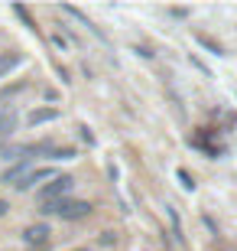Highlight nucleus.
I'll return each instance as SVG.
<instances>
[{
	"label": "nucleus",
	"instance_id": "4",
	"mask_svg": "<svg viewBox=\"0 0 237 251\" xmlns=\"http://www.w3.org/2000/svg\"><path fill=\"white\" fill-rule=\"evenodd\" d=\"M36 170V163H33V157H20V160H13L3 173H0V183H7V186H17L20 179L26 176V173H33Z\"/></svg>",
	"mask_w": 237,
	"mask_h": 251
},
{
	"label": "nucleus",
	"instance_id": "1",
	"mask_svg": "<svg viewBox=\"0 0 237 251\" xmlns=\"http://www.w3.org/2000/svg\"><path fill=\"white\" fill-rule=\"evenodd\" d=\"M43 215H55V219H62V222H82L88 215L94 212V205L88 199H59V202H46L39 209Z\"/></svg>",
	"mask_w": 237,
	"mask_h": 251
},
{
	"label": "nucleus",
	"instance_id": "5",
	"mask_svg": "<svg viewBox=\"0 0 237 251\" xmlns=\"http://www.w3.org/2000/svg\"><path fill=\"white\" fill-rule=\"evenodd\" d=\"M55 176H59V173H55L52 167H36L33 173H26V176L20 179L13 189H17V193H26V189H33L36 183H43V179H55Z\"/></svg>",
	"mask_w": 237,
	"mask_h": 251
},
{
	"label": "nucleus",
	"instance_id": "9",
	"mask_svg": "<svg viewBox=\"0 0 237 251\" xmlns=\"http://www.w3.org/2000/svg\"><path fill=\"white\" fill-rule=\"evenodd\" d=\"M75 150H55V160H72Z\"/></svg>",
	"mask_w": 237,
	"mask_h": 251
},
{
	"label": "nucleus",
	"instance_id": "10",
	"mask_svg": "<svg viewBox=\"0 0 237 251\" xmlns=\"http://www.w3.org/2000/svg\"><path fill=\"white\" fill-rule=\"evenodd\" d=\"M10 212V205H7V199H0V219H3V215Z\"/></svg>",
	"mask_w": 237,
	"mask_h": 251
},
{
	"label": "nucleus",
	"instance_id": "6",
	"mask_svg": "<svg viewBox=\"0 0 237 251\" xmlns=\"http://www.w3.org/2000/svg\"><path fill=\"white\" fill-rule=\"evenodd\" d=\"M20 127V114L13 108H0V140L13 137V130Z\"/></svg>",
	"mask_w": 237,
	"mask_h": 251
},
{
	"label": "nucleus",
	"instance_id": "8",
	"mask_svg": "<svg viewBox=\"0 0 237 251\" xmlns=\"http://www.w3.org/2000/svg\"><path fill=\"white\" fill-rule=\"evenodd\" d=\"M20 62H23V56H20V52H0V78H7L10 72H13V69H20Z\"/></svg>",
	"mask_w": 237,
	"mask_h": 251
},
{
	"label": "nucleus",
	"instance_id": "11",
	"mask_svg": "<svg viewBox=\"0 0 237 251\" xmlns=\"http://www.w3.org/2000/svg\"><path fill=\"white\" fill-rule=\"evenodd\" d=\"M72 251H91V248H72Z\"/></svg>",
	"mask_w": 237,
	"mask_h": 251
},
{
	"label": "nucleus",
	"instance_id": "2",
	"mask_svg": "<svg viewBox=\"0 0 237 251\" xmlns=\"http://www.w3.org/2000/svg\"><path fill=\"white\" fill-rule=\"evenodd\" d=\"M20 242H23V248H29V251H43V248H49V242H52V225H49V222L23 225V232H20Z\"/></svg>",
	"mask_w": 237,
	"mask_h": 251
},
{
	"label": "nucleus",
	"instance_id": "7",
	"mask_svg": "<svg viewBox=\"0 0 237 251\" xmlns=\"http://www.w3.org/2000/svg\"><path fill=\"white\" fill-rule=\"evenodd\" d=\"M55 118H59V111H55V108H36V111L26 114V127H39V124L55 121Z\"/></svg>",
	"mask_w": 237,
	"mask_h": 251
},
{
	"label": "nucleus",
	"instance_id": "3",
	"mask_svg": "<svg viewBox=\"0 0 237 251\" xmlns=\"http://www.w3.org/2000/svg\"><path fill=\"white\" fill-rule=\"evenodd\" d=\"M72 186H75V176H68V173H59L55 179H49V186L39 189V205H46V202H59V199H68Z\"/></svg>",
	"mask_w": 237,
	"mask_h": 251
}]
</instances>
